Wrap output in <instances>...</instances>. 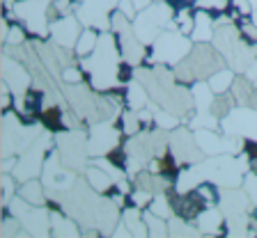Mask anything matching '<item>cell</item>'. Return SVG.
Listing matches in <instances>:
<instances>
[{
  "mask_svg": "<svg viewBox=\"0 0 257 238\" xmlns=\"http://www.w3.org/2000/svg\"><path fill=\"white\" fill-rule=\"evenodd\" d=\"M122 62L115 35L110 30H103L99 44L87 58L80 60V69L85 71V85H90L94 92L108 90L117 85V69Z\"/></svg>",
  "mask_w": 257,
  "mask_h": 238,
  "instance_id": "6da1fadb",
  "label": "cell"
},
{
  "mask_svg": "<svg viewBox=\"0 0 257 238\" xmlns=\"http://www.w3.org/2000/svg\"><path fill=\"white\" fill-rule=\"evenodd\" d=\"M200 181H214L220 188H241L243 176L250 172L248 158L243 154H223L207 156L204 160L193 165Z\"/></svg>",
  "mask_w": 257,
  "mask_h": 238,
  "instance_id": "7a4b0ae2",
  "label": "cell"
},
{
  "mask_svg": "<svg viewBox=\"0 0 257 238\" xmlns=\"http://www.w3.org/2000/svg\"><path fill=\"white\" fill-rule=\"evenodd\" d=\"M193 48V39L186 37L184 32L179 30H163L154 42L147 46V55H145V64L143 67H150V64H166L170 69H175L179 62L188 58Z\"/></svg>",
  "mask_w": 257,
  "mask_h": 238,
  "instance_id": "3957f363",
  "label": "cell"
},
{
  "mask_svg": "<svg viewBox=\"0 0 257 238\" xmlns=\"http://www.w3.org/2000/svg\"><path fill=\"white\" fill-rule=\"evenodd\" d=\"M163 30H177L175 12L166 0H154L147 10L138 12V16L134 19V32L145 46H150Z\"/></svg>",
  "mask_w": 257,
  "mask_h": 238,
  "instance_id": "277c9868",
  "label": "cell"
},
{
  "mask_svg": "<svg viewBox=\"0 0 257 238\" xmlns=\"http://www.w3.org/2000/svg\"><path fill=\"white\" fill-rule=\"evenodd\" d=\"M55 147L62 158V163L69 169L85 174L87 165H90V151H87V131L85 128H71L67 133L55 135Z\"/></svg>",
  "mask_w": 257,
  "mask_h": 238,
  "instance_id": "5b68a950",
  "label": "cell"
},
{
  "mask_svg": "<svg viewBox=\"0 0 257 238\" xmlns=\"http://www.w3.org/2000/svg\"><path fill=\"white\" fill-rule=\"evenodd\" d=\"M48 7H51V0H19L12 7L19 23H23V28L28 30L30 39L51 42V37H48V28H51Z\"/></svg>",
  "mask_w": 257,
  "mask_h": 238,
  "instance_id": "8992f818",
  "label": "cell"
},
{
  "mask_svg": "<svg viewBox=\"0 0 257 238\" xmlns=\"http://www.w3.org/2000/svg\"><path fill=\"white\" fill-rule=\"evenodd\" d=\"M184 64H186V69L191 71L195 80H209L216 71L227 67L223 53H220L211 42L193 44L191 53H188V58L184 60Z\"/></svg>",
  "mask_w": 257,
  "mask_h": 238,
  "instance_id": "52a82bcc",
  "label": "cell"
},
{
  "mask_svg": "<svg viewBox=\"0 0 257 238\" xmlns=\"http://www.w3.org/2000/svg\"><path fill=\"white\" fill-rule=\"evenodd\" d=\"M126 140H128V135H124L115 122H108V119L94 122L87 128V151H90V158L106 156L112 147L124 144Z\"/></svg>",
  "mask_w": 257,
  "mask_h": 238,
  "instance_id": "ba28073f",
  "label": "cell"
},
{
  "mask_svg": "<svg viewBox=\"0 0 257 238\" xmlns=\"http://www.w3.org/2000/svg\"><path fill=\"white\" fill-rule=\"evenodd\" d=\"M195 133V142H198L200 151L204 156H223V154H241V144L243 138L236 135H227L223 131H214V128H198Z\"/></svg>",
  "mask_w": 257,
  "mask_h": 238,
  "instance_id": "9c48e42d",
  "label": "cell"
},
{
  "mask_svg": "<svg viewBox=\"0 0 257 238\" xmlns=\"http://www.w3.org/2000/svg\"><path fill=\"white\" fill-rule=\"evenodd\" d=\"M119 0H80L74 14L85 28L110 30V14L117 10Z\"/></svg>",
  "mask_w": 257,
  "mask_h": 238,
  "instance_id": "30bf717a",
  "label": "cell"
},
{
  "mask_svg": "<svg viewBox=\"0 0 257 238\" xmlns=\"http://www.w3.org/2000/svg\"><path fill=\"white\" fill-rule=\"evenodd\" d=\"M39 179L44 181V185H46V190H69L71 185L78 181V172H74V169H69L67 165L62 163V158H60L58 149L55 151H51V154L46 156V163H44V169H42V176Z\"/></svg>",
  "mask_w": 257,
  "mask_h": 238,
  "instance_id": "8fae6325",
  "label": "cell"
},
{
  "mask_svg": "<svg viewBox=\"0 0 257 238\" xmlns=\"http://www.w3.org/2000/svg\"><path fill=\"white\" fill-rule=\"evenodd\" d=\"M168 147L170 151L179 158L182 165H195L200 160H204L207 156L200 151L198 142H195V133L188 126H177L175 131H170V140H168Z\"/></svg>",
  "mask_w": 257,
  "mask_h": 238,
  "instance_id": "7c38bea8",
  "label": "cell"
},
{
  "mask_svg": "<svg viewBox=\"0 0 257 238\" xmlns=\"http://www.w3.org/2000/svg\"><path fill=\"white\" fill-rule=\"evenodd\" d=\"M220 131L236 138H255L257 140V110L246 106L232 108L227 117L220 119Z\"/></svg>",
  "mask_w": 257,
  "mask_h": 238,
  "instance_id": "4fadbf2b",
  "label": "cell"
},
{
  "mask_svg": "<svg viewBox=\"0 0 257 238\" xmlns=\"http://www.w3.org/2000/svg\"><path fill=\"white\" fill-rule=\"evenodd\" d=\"M0 78L19 99L35 85V76H32L30 67L26 62H21V60H14L12 55H5V53H3V76Z\"/></svg>",
  "mask_w": 257,
  "mask_h": 238,
  "instance_id": "5bb4252c",
  "label": "cell"
},
{
  "mask_svg": "<svg viewBox=\"0 0 257 238\" xmlns=\"http://www.w3.org/2000/svg\"><path fill=\"white\" fill-rule=\"evenodd\" d=\"M83 23L78 21L76 14H67V16H60L55 21H51V28H48V37L51 42L58 44V46L64 48H74L76 42H78L80 32H83Z\"/></svg>",
  "mask_w": 257,
  "mask_h": 238,
  "instance_id": "9a60e30c",
  "label": "cell"
},
{
  "mask_svg": "<svg viewBox=\"0 0 257 238\" xmlns=\"http://www.w3.org/2000/svg\"><path fill=\"white\" fill-rule=\"evenodd\" d=\"M218 206L225 213V217H236V215H248L252 201L248 197V192L243 190V185L241 188H223Z\"/></svg>",
  "mask_w": 257,
  "mask_h": 238,
  "instance_id": "2e32d148",
  "label": "cell"
},
{
  "mask_svg": "<svg viewBox=\"0 0 257 238\" xmlns=\"http://www.w3.org/2000/svg\"><path fill=\"white\" fill-rule=\"evenodd\" d=\"M19 220H21L28 236H51V211L46 206H32L30 204Z\"/></svg>",
  "mask_w": 257,
  "mask_h": 238,
  "instance_id": "e0dca14e",
  "label": "cell"
},
{
  "mask_svg": "<svg viewBox=\"0 0 257 238\" xmlns=\"http://www.w3.org/2000/svg\"><path fill=\"white\" fill-rule=\"evenodd\" d=\"M67 112H69V108L64 106V103H48L46 110H44L42 117H39L44 131L53 133V135L71 131V124H69V119H67Z\"/></svg>",
  "mask_w": 257,
  "mask_h": 238,
  "instance_id": "ac0fdd59",
  "label": "cell"
},
{
  "mask_svg": "<svg viewBox=\"0 0 257 238\" xmlns=\"http://www.w3.org/2000/svg\"><path fill=\"white\" fill-rule=\"evenodd\" d=\"M195 227L204 236H227L225 231V213L220 206H207L195 220Z\"/></svg>",
  "mask_w": 257,
  "mask_h": 238,
  "instance_id": "d6986e66",
  "label": "cell"
},
{
  "mask_svg": "<svg viewBox=\"0 0 257 238\" xmlns=\"http://www.w3.org/2000/svg\"><path fill=\"white\" fill-rule=\"evenodd\" d=\"M193 32L191 39L193 44H202V42H214V32H216V21L214 16L207 10H195L193 12Z\"/></svg>",
  "mask_w": 257,
  "mask_h": 238,
  "instance_id": "ffe728a7",
  "label": "cell"
},
{
  "mask_svg": "<svg viewBox=\"0 0 257 238\" xmlns=\"http://www.w3.org/2000/svg\"><path fill=\"white\" fill-rule=\"evenodd\" d=\"M232 96L236 99V106H246L257 110V85L243 74H236L234 85H232Z\"/></svg>",
  "mask_w": 257,
  "mask_h": 238,
  "instance_id": "44dd1931",
  "label": "cell"
},
{
  "mask_svg": "<svg viewBox=\"0 0 257 238\" xmlns=\"http://www.w3.org/2000/svg\"><path fill=\"white\" fill-rule=\"evenodd\" d=\"M19 195H21L28 204H32V206H46V199H48V190L39 176L19 183Z\"/></svg>",
  "mask_w": 257,
  "mask_h": 238,
  "instance_id": "7402d4cb",
  "label": "cell"
},
{
  "mask_svg": "<svg viewBox=\"0 0 257 238\" xmlns=\"http://www.w3.org/2000/svg\"><path fill=\"white\" fill-rule=\"evenodd\" d=\"M126 108L128 110H143V108H147L152 103L150 94H147V90L143 87V83H140L138 78L131 80V83L126 85Z\"/></svg>",
  "mask_w": 257,
  "mask_h": 238,
  "instance_id": "603a6c76",
  "label": "cell"
},
{
  "mask_svg": "<svg viewBox=\"0 0 257 238\" xmlns=\"http://www.w3.org/2000/svg\"><path fill=\"white\" fill-rule=\"evenodd\" d=\"M191 94H193L195 110H211V103H214L216 94H214V90L209 87L207 80H195V83L191 85Z\"/></svg>",
  "mask_w": 257,
  "mask_h": 238,
  "instance_id": "cb8c5ba5",
  "label": "cell"
},
{
  "mask_svg": "<svg viewBox=\"0 0 257 238\" xmlns=\"http://www.w3.org/2000/svg\"><path fill=\"white\" fill-rule=\"evenodd\" d=\"M99 37H101V30H96V28H83L78 42H76V46H74V53L78 55V60L87 58V55L94 51L96 44H99Z\"/></svg>",
  "mask_w": 257,
  "mask_h": 238,
  "instance_id": "d4e9b609",
  "label": "cell"
},
{
  "mask_svg": "<svg viewBox=\"0 0 257 238\" xmlns=\"http://www.w3.org/2000/svg\"><path fill=\"white\" fill-rule=\"evenodd\" d=\"M83 176H85L87 183H90L96 192H101V195L108 190V188H110L112 183H115L110 174H106L101 167H96V165H92V163L87 165V169H85V174H83Z\"/></svg>",
  "mask_w": 257,
  "mask_h": 238,
  "instance_id": "484cf974",
  "label": "cell"
},
{
  "mask_svg": "<svg viewBox=\"0 0 257 238\" xmlns=\"http://www.w3.org/2000/svg\"><path fill=\"white\" fill-rule=\"evenodd\" d=\"M234 78H236V71L230 69V67H223L220 71H216L211 78L207 80L209 87L214 90V94H225V92L232 90V85H234Z\"/></svg>",
  "mask_w": 257,
  "mask_h": 238,
  "instance_id": "4316f807",
  "label": "cell"
},
{
  "mask_svg": "<svg viewBox=\"0 0 257 238\" xmlns=\"http://www.w3.org/2000/svg\"><path fill=\"white\" fill-rule=\"evenodd\" d=\"M143 220H145V224H147L150 238H166V236H170V229H168V220L159 217L156 213H152L150 208H143Z\"/></svg>",
  "mask_w": 257,
  "mask_h": 238,
  "instance_id": "83f0119b",
  "label": "cell"
},
{
  "mask_svg": "<svg viewBox=\"0 0 257 238\" xmlns=\"http://www.w3.org/2000/svg\"><path fill=\"white\" fill-rule=\"evenodd\" d=\"M115 124H117V128L124 133V135H128V138L143 131V126H140V119H138V112H136V110H128V108H124V110L119 112V117L115 119Z\"/></svg>",
  "mask_w": 257,
  "mask_h": 238,
  "instance_id": "f1b7e54d",
  "label": "cell"
},
{
  "mask_svg": "<svg viewBox=\"0 0 257 238\" xmlns=\"http://www.w3.org/2000/svg\"><path fill=\"white\" fill-rule=\"evenodd\" d=\"M19 192V181L12 172H0V204H10V199Z\"/></svg>",
  "mask_w": 257,
  "mask_h": 238,
  "instance_id": "f546056e",
  "label": "cell"
},
{
  "mask_svg": "<svg viewBox=\"0 0 257 238\" xmlns=\"http://www.w3.org/2000/svg\"><path fill=\"white\" fill-rule=\"evenodd\" d=\"M232 108H236V99L232 96V92H225V94H216L214 103H211V112H214L218 119H223V117L230 115Z\"/></svg>",
  "mask_w": 257,
  "mask_h": 238,
  "instance_id": "4dcf8cb0",
  "label": "cell"
},
{
  "mask_svg": "<svg viewBox=\"0 0 257 238\" xmlns=\"http://www.w3.org/2000/svg\"><path fill=\"white\" fill-rule=\"evenodd\" d=\"M150 211H152V213H156L159 217H163V220H170V217H175V213H172V206H170V201H168V197L163 195V192L154 195V199H152V204H150Z\"/></svg>",
  "mask_w": 257,
  "mask_h": 238,
  "instance_id": "1f68e13d",
  "label": "cell"
},
{
  "mask_svg": "<svg viewBox=\"0 0 257 238\" xmlns=\"http://www.w3.org/2000/svg\"><path fill=\"white\" fill-rule=\"evenodd\" d=\"M60 83L62 85H83L85 83V71L80 69V64H74V67H67L60 74Z\"/></svg>",
  "mask_w": 257,
  "mask_h": 238,
  "instance_id": "d6a6232c",
  "label": "cell"
},
{
  "mask_svg": "<svg viewBox=\"0 0 257 238\" xmlns=\"http://www.w3.org/2000/svg\"><path fill=\"white\" fill-rule=\"evenodd\" d=\"M136 69H138V67H134V64L126 62V60H122V62H119V69H117V85H128L131 80H136Z\"/></svg>",
  "mask_w": 257,
  "mask_h": 238,
  "instance_id": "836d02e7",
  "label": "cell"
},
{
  "mask_svg": "<svg viewBox=\"0 0 257 238\" xmlns=\"http://www.w3.org/2000/svg\"><path fill=\"white\" fill-rule=\"evenodd\" d=\"M131 199H134V204L138 208H150L152 199H154V192L143 190V188H136V190L131 192Z\"/></svg>",
  "mask_w": 257,
  "mask_h": 238,
  "instance_id": "e575fe53",
  "label": "cell"
},
{
  "mask_svg": "<svg viewBox=\"0 0 257 238\" xmlns=\"http://www.w3.org/2000/svg\"><path fill=\"white\" fill-rule=\"evenodd\" d=\"M243 190L248 192L252 206H257V172H248V174L243 176Z\"/></svg>",
  "mask_w": 257,
  "mask_h": 238,
  "instance_id": "d590c367",
  "label": "cell"
},
{
  "mask_svg": "<svg viewBox=\"0 0 257 238\" xmlns=\"http://www.w3.org/2000/svg\"><path fill=\"white\" fill-rule=\"evenodd\" d=\"M241 154L248 158V163L257 160V140L255 138H243V144H241Z\"/></svg>",
  "mask_w": 257,
  "mask_h": 238,
  "instance_id": "8d00e7d4",
  "label": "cell"
},
{
  "mask_svg": "<svg viewBox=\"0 0 257 238\" xmlns=\"http://www.w3.org/2000/svg\"><path fill=\"white\" fill-rule=\"evenodd\" d=\"M117 10L122 12V14H126L128 19H131V21H134L136 16H138V10H136V7H134V3H131V0H119Z\"/></svg>",
  "mask_w": 257,
  "mask_h": 238,
  "instance_id": "74e56055",
  "label": "cell"
},
{
  "mask_svg": "<svg viewBox=\"0 0 257 238\" xmlns=\"http://www.w3.org/2000/svg\"><path fill=\"white\" fill-rule=\"evenodd\" d=\"M131 3H134V7H136L138 12H143V10H147V7H150L154 0H131Z\"/></svg>",
  "mask_w": 257,
  "mask_h": 238,
  "instance_id": "f35d334b",
  "label": "cell"
},
{
  "mask_svg": "<svg viewBox=\"0 0 257 238\" xmlns=\"http://www.w3.org/2000/svg\"><path fill=\"white\" fill-rule=\"evenodd\" d=\"M250 23H252V26L257 28V7H255V10L250 12Z\"/></svg>",
  "mask_w": 257,
  "mask_h": 238,
  "instance_id": "ab89813d",
  "label": "cell"
},
{
  "mask_svg": "<svg viewBox=\"0 0 257 238\" xmlns=\"http://www.w3.org/2000/svg\"><path fill=\"white\" fill-rule=\"evenodd\" d=\"M248 3H250V5H252V10H255V7H257V0H248Z\"/></svg>",
  "mask_w": 257,
  "mask_h": 238,
  "instance_id": "60d3db41",
  "label": "cell"
},
{
  "mask_svg": "<svg viewBox=\"0 0 257 238\" xmlns=\"http://www.w3.org/2000/svg\"><path fill=\"white\" fill-rule=\"evenodd\" d=\"M191 3H193V0H191Z\"/></svg>",
  "mask_w": 257,
  "mask_h": 238,
  "instance_id": "b9f144b4",
  "label": "cell"
},
{
  "mask_svg": "<svg viewBox=\"0 0 257 238\" xmlns=\"http://www.w3.org/2000/svg\"><path fill=\"white\" fill-rule=\"evenodd\" d=\"M78 3H80V0H78Z\"/></svg>",
  "mask_w": 257,
  "mask_h": 238,
  "instance_id": "7bdbcfd3",
  "label": "cell"
}]
</instances>
